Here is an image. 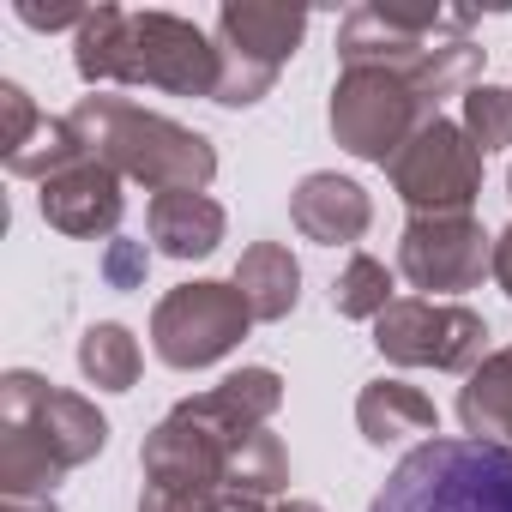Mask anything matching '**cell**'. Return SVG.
<instances>
[{"label": "cell", "mask_w": 512, "mask_h": 512, "mask_svg": "<svg viewBox=\"0 0 512 512\" xmlns=\"http://www.w3.org/2000/svg\"><path fill=\"white\" fill-rule=\"evenodd\" d=\"M109 446V416L31 368L0 374V500L55 512V482Z\"/></svg>", "instance_id": "obj_1"}, {"label": "cell", "mask_w": 512, "mask_h": 512, "mask_svg": "<svg viewBox=\"0 0 512 512\" xmlns=\"http://www.w3.org/2000/svg\"><path fill=\"white\" fill-rule=\"evenodd\" d=\"M73 67L91 91L145 85L169 97H217L223 79L217 37H205L181 13H127V7H91V19L73 31Z\"/></svg>", "instance_id": "obj_2"}, {"label": "cell", "mask_w": 512, "mask_h": 512, "mask_svg": "<svg viewBox=\"0 0 512 512\" xmlns=\"http://www.w3.org/2000/svg\"><path fill=\"white\" fill-rule=\"evenodd\" d=\"M338 61L404 73L434 115H440V97L470 91L482 73V49L470 43L464 7H380V0L350 7L338 25Z\"/></svg>", "instance_id": "obj_3"}, {"label": "cell", "mask_w": 512, "mask_h": 512, "mask_svg": "<svg viewBox=\"0 0 512 512\" xmlns=\"http://www.w3.org/2000/svg\"><path fill=\"white\" fill-rule=\"evenodd\" d=\"M73 133L97 163H109L121 181H145L151 193H205L217 175V145L157 109H139L127 97H79L73 103Z\"/></svg>", "instance_id": "obj_4"}, {"label": "cell", "mask_w": 512, "mask_h": 512, "mask_svg": "<svg viewBox=\"0 0 512 512\" xmlns=\"http://www.w3.org/2000/svg\"><path fill=\"white\" fill-rule=\"evenodd\" d=\"M368 512H512V446L434 434L392 464Z\"/></svg>", "instance_id": "obj_5"}, {"label": "cell", "mask_w": 512, "mask_h": 512, "mask_svg": "<svg viewBox=\"0 0 512 512\" xmlns=\"http://www.w3.org/2000/svg\"><path fill=\"white\" fill-rule=\"evenodd\" d=\"M217 97L223 109H253L260 97H272L278 73L290 67V55L308 37V13L302 7H272V0H223L217 13Z\"/></svg>", "instance_id": "obj_6"}, {"label": "cell", "mask_w": 512, "mask_h": 512, "mask_svg": "<svg viewBox=\"0 0 512 512\" xmlns=\"http://www.w3.org/2000/svg\"><path fill=\"white\" fill-rule=\"evenodd\" d=\"M326 121H332V139H338L350 157L386 169V163L416 139V127L434 121V109H428L422 91H416L404 73H392V67H344L338 85H332Z\"/></svg>", "instance_id": "obj_7"}, {"label": "cell", "mask_w": 512, "mask_h": 512, "mask_svg": "<svg viewBox=\"0 0 512 512\" xmlns=\"http://www.w3.org/2000/svg\"><path fill=\"white\" fill-rule=\"evenodd\" d=\"M253 326L247 296L235 290V278H199V284H175L157 308H151V350L163 368H211L223 362Z\"/></svg>", "instance_id": "obj_8"}, {"label": "cell", "mask_w": 512, "mask_h": 512, "mask_svg": "<svg viewBox=\"0 0 512 512\" xmlns=\"http://www.w3.org/2000/svg\"><path fill=\"white\" fill-rule=\"evenodd\" d=\"M386 175H392V193L410 205V217H452V211H470L482 193V151L470 145L464 121L434 115L386 163Z\"/></svg>", "instance_id": "obj_9"}, {"label": "cell", "mask_w": 512, "mask_h": 512, "mask_svg": "<svg viewBox=\"0 0 512 512\" xmlns=\"http://www.w3.org/2000/svg\"><path fill=\"white\" fill-rule=\"evenodd\" d=\"M488 320L464 302H428V296H398L374 320V350L398 368H434V374H470L482 362Z\"/></svg>", "instance_id": "obj_10"}, {"label": "cell", "mask_w": 512, "mask_h": 512, "mask_svg": "<svg viewBox=\"0 0 512 512\" xmlns=\"http://www.w3.org/2000/svg\"><path fill=\"white\" fill-rule=\"evenodd\" d=\"M398 272L410 290H422L428 302L440 296H464L482 278H494V235L470 217H410L398 235Z\"/></svg>", "instance_id": "obj_11"}, {"label": "cell", "mask_w": 512, "mask_h": 512, "mask_svg": "<svg viewBox=\"0 0 512 512\" xmlns=\"http://www.w3.org/2000/svg\"><path fill=\"white\" fill-rule=\"evenodd\" d=\"M85 157V139L73 133V121L61 115H43L37 103H31V91L25 85H0V163H7V175H19V181H49V175H61V169H73Z\"/></svg>", "instance_id": "obj_12"}, {"label": "cell", "mask_w": 512, "mask_h": 512, "mask_svg": "<svg viewBox=\"0 0 512 512\" xmlns=\"http://www.w3.org/2000/svg\"><path fill=\"white\" fill-rule=\"evenodd\" d=\"M37 211H43V223H49V229L73 235V241H97V235H115V229H121L127 193H121V175L85 151L73 169H61V175H49V181H43Z\"/></svg>", "instance_id": "obj_13"}, {"label": "cell", "mask_w": 512, "mask_h": 512, "mask_svg": "<svg viewBox=\"0 0 512 512\" xmlns=\"http://www.w3.org/2000/svg\"><path fill=\"white\" fill-rule=\"evenodd\" d=\"M290 217H296V229H302L308 241H320V247H350V241L368 235V223H374V199H368V187H356L350 175H338V169H314V175L296 181V193H290Z\"/></svg>", "instance_id": "obj_14"}, {"label": "cell", "mask_w": 512, "mask_h": 512, "mask_svg": "<svg viewBox=\"0 0 512 512\" xmlns=\"http://www.w3.org/2000/svg\"><path fill=\"white\" fill-rule=\"evenodd\" d=\"M356 428L368 446H398V440H434L440 434V410L422 386L410 380H368L356 392Z\"/></svg>", "instance_id": "obj_15"}, {"label": "cell", "mask_w": 512, "mask_h": 512, "mask_svg": "<svg viewBox=\"0 0 512 512\" xmlns=\"http://www.w3.org/2000/svg\"><path fill=\"white\" fill-rule=\"evenodd\" d=\"M145 229H151L157 253H169V260H205V253H217L229 217L211 193H151Z\"/></svg>", "instance_id": "obj_16"}, {"label": "cell", "mask_w": 512, "mask_h": 512, "mask_svg": "<svg viewBox=\"0 0 512 512\" xmlns=\"http://www.w3.org/2000/svg\"><path fill=\"white\" fill-rule=\"evenodd\" d=\"M235 290L247 296L253 320H290L296 302H302V266H296V253L284 241H253L241 260H235Z\"/></svg>", "instance_id": "obj_17"}, {"label": "cell", "mask_w": 512, "mask_h": 512, "mask_svg": "<svg viewBox=\"0 0 512 512\" xmlns=\"http://www.w3.org/2000/svg\"><path fill=\"white\" fill-rule=\"evenodd\" d=\"M458 422L476 440H506L512 446V344L482 356L458 392Z\"/></svg>", "instance_id": "obj_18"}, {"label": "cell", "mask_w": 512, "mask_h": 512, "mask_svg": "<svg viewBox=\"0 0 512 512\" xmlns=\"http://www.w3.org/2000/svg\"><path fill=\"white\" fill-rule=\"evenodd\" d=\"M139 368H145L139 338H133L121 320L85 326V338H79V374H85L97 392H133V386H139Z\"/></svg>", "instance_id": "obj_19"}, {"label": "cell", "mask_w": 512, "mask_h": 512, "mask_svg": "<svg viewBox=\"0 0 512 512\" xmlns=\"http://www.w3.org/2000/svg\"><path fill=\"white\" fill-rule=\"evenodd\" d=\"M392 302H398V290H392L386 260H374V253H350V266H344L338 284H332V308H338L344 320H380Z\"/></svg>", "instance_id": "obj_20"}, {"label": "cell", "mask_w": 512, "mask_h": 512, "mask_svg": "<svg viewBox=\"0 0 512 512\" xmlns=\"http://www.w3.org/2000/svg\"><path fill=\"white\" fill-rule=\"evenodd\" d=\"M464 133L482 157L506 151L512 145V91L506 85H470L464 91Z\"/></svg>", "instance_id": "obj_21"}, {"label": "cell", "mask_w": 512, "mask_h": 512, "mask_svg": "<svg viewBox=\"0 0 512 512\" xmlns=\"http://www.w3.org/2000/svg\"><path fill=\"white\" fill-rule=\"evenodd\" d=\"M145 266H151L145 241H109V247H103V278H109L115 290H139V284H145Z\"/></svg>", "instance_id": "obj_22"}, {"label": "cell", "mask_w": 512, "mask_h": 512, "mask_svg": "<svg viewBox=\"0 0 512 512\" xmlns=\"http://www.w3.org/2000/svg\"><path fill=\"white\" fill-rule=\"evenodd\" d=\"M13 13H19V19H25L31 31H67V25L79 31V25L91 19L85 7H31V0H19V7H13Z\"/></svg>", "instance_id": "obj_23"}, {"label": "cell", "mask_w": 512, "mask_h": 512, "mask_svg": "<svg viewBox=\"0 0 512 512\" xmlns=\"http://www.w3.org/2000/svg\"><path fill=\"white\" fill-rule=\"evenodd\" d=\"M494 284H500V290L512 296V223H506V229L494 235Z\"/></svg>", "instance_id": "obj_24"}, {"label": "cell", "mask_w": 512, "mask_h": 512, "mask_svg": "<svg viewBox=\"0 0 512 512\" xmlns=\"http://www.w3.org/2000/svg\"><path fill=\"white\" fill-rule=\"evenodd\" d=\"M217 512H278V506H266L260 494H235L229 488V494H217Z\"/></svg>", "instance_id": "obj_25"}, {"label": "cell", "mask_w": 512, "mask_h": 512, "mask_svg": "<svg viewBox=\"0 0 512 512\" xmlns=\"http://www.w3.org/2000/svg\"><path fill=\"white\" fill-rule=\"evenodd\" d=\"M278 512H326V506H320V500H284Z\"/></svg>", "instance_id": "obj_26"}, {"label": "cell", "mask_w": 512, "mask_h": 512, "mask_svg": "<svg viewBox=\"0 0 512 512\" xmlns=\"http://www.w3.org/2000/svg\"><path fill=\"white\" fill-rule=\"evenodd\" d=\"M0 512H31V506H13V500H7V506H0Z\"/></svg>", "instance_id": "obj_27"}, {"label": "cell", "mask_w": 512, "mask_h": 512, "mask_svg": "<svg viewBox=\"0 0 512 512\" xmlns=\"http://www.w3.org/2000/svg\"><path fill=\"white\" fill-rule=\"evenodd\" d=\"M506 193H512V169H506Z\"/></svg>", "instance_id": "obj_28"}]
</instances>
